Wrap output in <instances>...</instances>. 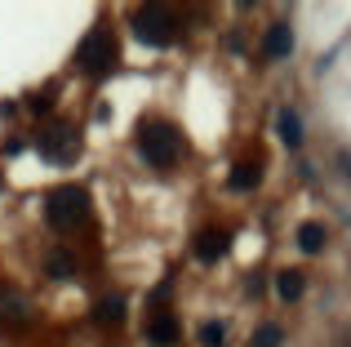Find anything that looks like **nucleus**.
I'll return each instance as SVG.
<instances>
[{
  "mask_svg": "<svg viewBox=\"0 0 351 347\" xmlns=\"http://www.w3.org/2000/svg\"><path fill=\"white\" fill-rule=\"evenodd\" d=\"M298 250L302 254H320L325 250V227L320 223H302L298 227Z\"/></svg>",
  "mask_w": 351,
  "mask_h": 347,
  "instance_id": "obj_12",
  "label": "nucleus"
},
{
  "mask_svg": "<svg viewBox=\"0 0 351 347\" xmlns=\"http://www.w3.org/2000/svg\"><path fill=\"white\" fill-rule=\"evenodd\" d=\"M302 289H307V280H302V272H280L276 276V294L285 298V303H298Z\"/></svg>",
  "mask_w": 351,
  "mask_h": 347,
  "instance_id": "obj_10",
  "label": "nucleus"
},
{
  "mask_svg": "<svg viewBox=\"0 0 351 347\" xmlns=\"http://www.w3.org/2000/svg\"><path fill=\"white\" fill-rule=\"evenodd\" d=\"M94 321L98 325H120V321H125V298H98Z\"/></svg>",
  "mask_w": 351,
  "mask_h": 347,
  "instance_id": "obj_13",
  "label": "nucleus"
},
{
  "mask_svg": "<svg viewBox=\"0 0 351 347\" xmlns=\"http://www.w3.org/2000/svg\"><path fill=\"white\" fill-rule=\"evenodd\" d=\"M178 339H182V325H178V316H173V312H156L152 321H147V343L173 347Z\"/></svg>",
  "mask_w": 351,
  "mask_h": 347,
  "instance_id": "obj_6",
  "label": "nucleus"
},
{
  "mask_svg": "<svg viewBox=\"0 0 351 347\" xmlns=\"http://www.w3.org/2000/svg\"><path fill=\"white\" fill-rule=\"evenodd\" d=\"M258 182H263V169H258V165H249V160H245V165H236V169H232L227 187H232V191H254Z\"/></svg>",
  "mask_w": 351,
  "mask_h": 347,
  "instance_id": "obj_11",
  "label": "nucleus"
},
{
  "mask_svg": "<svg viewBox=\"0 0 351 347\" xmlns=\"http://www.w3.org/2000/svg\"><path fill=\"white\" fill-rule=\"evenodd\" d=\"M116 58H120V49H116V36L107 32V27H94L76 49V67L85 71V76H112Z\"/></svg>",
  "mask_w": 351,
  "mask_h": 347,
  "instance_id": "obj_3",
  "label": "nucleus"
},
{
  "mask_svg": "<svg viewBox=\"0 0 351 347\" xmlns=\"http://www.w3.org/2000/svg\"><path fill=\"white\" fill-rule=\"evenodd\" d=\"M338 165H343V174L351 178V152H338Z\"/></svg>",
  "mask_w": 351,
  "mask_h": 347,
  "instance_id": "obj_18",
  "label": "nucleus"
},
{
  "mask_svg": "<svg viewBox=\"0 0 351 347\" xmlns=\"http://www.w3.org/2000/svg\"><path fill=\"white\" fill-rule=\"evenodd\" d=\"M263 53H267V58H289V53H293V27L289 23H271V27H267Z\"/></svg>",
  "mask_w": 351,
  "mask_h": 347,
  "instance_id": "obj_7",
  "label": "nucleus"
},
{
  "mask_svg": "<svg viewBox=\"0 0 351 347\" xmlns=\"http://www.w3.org/2000/svg\"><path fill=\"white\" fill-rule=\"evenodd\" d=\"M85 214H89V191L76 187V182L49 191V200H45V218H49L53 232H76L85 223Z\"/></svg>",
  "mask_w": 351,
  "mask_h": 347,
  "instance_id": "obj_2",
  "label": "nucleus"
},
{
  "mask_svg": "<svg viewBox=\"0 0 351 347\" xmlns=\"http://www.w3.org/2000/svg\"><path fill=\"white\" fill-rule=\"evenodd\" d=\"M134 32H138L143 45L165 49V45H173V36H178V18H173V9H165V5H143L134 14Z\"/></svg>",
  "mask_w": 351,
  "mask_h": 347,
  "instance_id": "obj_4",
  "label": "nucleus"
},
{
  "mask_svg": "<svg viewBox=\"0 0 351 347\" xmlns=\"http://www.w3.org/2000/svg\"><path fill=\"white\" fill-rule=\"evenodd\" d=\"M138 152H143V160L152 169H173L182 156V134L165 121H147L138 130Z\"/></svg>",
  "mask_w": 351,
  "mask_h": 347,
  "instance_id": "obj_1",
  "label": "nucleus"
},
{
  "mask_svg": "<svg viewBox=\"0 0 351 347\" xmlns=\"http://www.w3.org/2000/svg\"><path fill=\"white\" fill-rule=\"evenodd\" d=\"M276 134H280L285 147H302V121H298L293 107H280V112H276Z\"/></svg>",
  "mask_w": 351,
  "mask_h": 347,
  "instance_id": "obj_9",
  "label": "nucleus"
},
{
  "mask_svg": "<svg viewBox=\"0 0 351 347\" xmlns=\"http://www.w3.org/2000/svg\"><path fill=\"white\" fill-rule=\"evenodd\" d=\"M280 343H285V330H280V325H258L249 347H280Z\"/></svg>",
  "mask_w": 351,
  "mask_h": 347,
  "instance_id": "obj_14",
  "label": "nucleus"
},
{
  "mask_svg": "<svg viewBox=\"0 0 351 347\" xmlns=\"http://www.w3.org/2000/svg\"><path fill=\"white\" fill-rule=\"evenodd\" d=\"M49 272H53V276H58V280H67V276H71V263L53 254V259H49Z\"/></svg>",
  "mask_w": 351,
  "mask_h": 347,
  "instance_id": "obj_16",
  "label": "nucleus"
},
{
  "mask_svg": "<svg viewBox=\"0 0 351 347\" xmlns=\"http://www.w3.org/2000/svg\"><path fill=\"white\" fill-rule=\"evenodd\" d=\"M227 245H232V236L227 232H214V227H209V232H200L196 236V259L200 263H218L227 254Z\"/></svg>",
  "mask_w": 351,
  "mask_h": 347,
  "instance_id": "obj_8",
  "label": "nucleus"
},
{
  "mask_svg": "<svg viewBox=\"0 0 351 347\" xmlns=\"http://www.w3.org/2000/svg\"><path fill=\"white\" fill-rule=\"evenodd\" d=\"M27 107H32V112H49L53 98H49V94H36V98H27Z\"/></svg>",
  "mask_w": 351,
  "mask_h": 347,
  "instance_id": "obj_17",
  "label": "nucleus"
},
{
  "mask_svg": "<svg viewBox=\"0 0 351 347\" xmlns=\"http://www.w3.org/2000/svg\"><path fill=\"white\" fill-rule=\"evenodd\" d=\"M40 152L49 160H58V165H67V160H76V152H80V139H76V130L71 125H49V130L40 134Z\"/></svg>",
  "mask_w": 351,
  "mask_h": 347,
  "instance_id": "obj_5",
  "label": "nucleus"
},
{
  "mask_svg": "<svg viewBox=\"0 0 351 347\" xmlns=\"http://www.w3.org/2000/svg\"><path fill=\"white\" fill-rule=\"evenodd\" d=\"M200 343H205V347H218V343H223V325H218V321L200 325Z\"/></svg>",
  "mask_w": 351,
  "mask_h": 347,
  "instance_id": "obj_15",
  "label": "nucleus"
}]
</instances>
